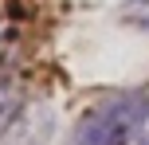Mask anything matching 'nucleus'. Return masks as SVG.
Instances as JSON below:
<instances>
[{"mask_svg": "<svg viewBox=\"0 0 149 145\" xmlns=\"http://www.w3.org/2000/svg\"><path fill=\"white\" fill-rule=\"evenodd\" d=\"M149 126V86H130L82 110L71 145H130Z\"/></svg>", "mask_w": 149, "mask_h": 145, "instance_id": "f257e3e1", "label": "nucleus"}, {"mask_svg": "<svg viewBox=\"0 0 149 145\" xmlns=\"http://www.w3.org/2000/svg\"><path fill=\"white\" fill-rule=\"evenodd\" d=\"M20 114H24V83L8 71H0V141L8 137V130L16 126Z\"/></svg>", "mask_w": 149, "mask_h": 145, "instance_id": "f03ea898", "label": "nucleus"}, {"mask_svg": "<svg viewBox=\"0 0 149 145\" xmlns=\"http://www.w3.org/2000/svg\"><path fill=\"white\" fill-rule=\"evenodd\" d=\"M118 16L126 24H134V28H149V0H126L118 8Z\"/></svg>", "mask_w": 149, "mask_h": 145, "instance_id": "7ed1b4c3", "label": "nucleus"}, {"mask_svg": "<svg viewBox=\"0 0 149 145\" xmlns=\"http://www.w3.org/2000/svg\"><path fill=\"white\" fill-rule=\"evenodd\" d=\"M137 145H149V126H145V133H141V141H137Z\"/></svg>", "mask_w": 149, "mask_h": 145, "instance_id": "20e7f679", "label": "nucleus"}]
</instances>
